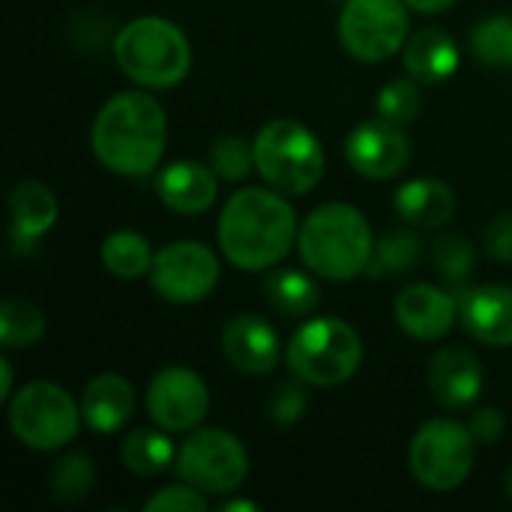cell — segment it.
I'll return each mask as SVG.
<instances>
[{"instance_id": "obj_1", "label": "cell", "mask_w": 512, "mask_h": 512, "mask_svg": "<svg viewBox=\"0 0 512 512\" xmlns=\"http://www.w3.org/2000/svg\"><path fill=\"white\" fill-rule=\"evenodd\" d=\"M297 234L300 225L294 207L270 186H246L234 192L225 201L216 225L222 255L249 273L273 270L279 261H285Z\"/></svg>"}, {"instance_id": "obj_37", "label": "cell", "mask_w": 512, "mask_h": 512, "mask_svg": "<svg viewBox=\"0 0 512 512\" xmlns=\"http://www.w3.org/2000/svg\"><path fill=\"white\" fill-rule=\"evenodd\" d=\"M408 3V9H414V12H420V15H441V12H447L456 0H405Z\"/></svg>"}, {"instance_id": "obj_17", "label": "cell", "mask_w": 512, "mask_h": 512, "mask_svg": "<svg viewBox=\"0 0 512 512\" xmlns=\"http://www.w3.org/2000/svg\"><path fill=\"white\" fill-rule=\"evenodd\" d=\"M222 351H225V360L237 372L255 375V378L270 375L282 360V345H279L276 330L261 315H252V312L234 315L225 324Z\"/></svg>"}, {"instance_id": "obj_20", "label": "cell", "mask_w": 512, "mask_h": 512, "mask_svg": "<svg viewBox=\"0 0 512 512\" xmlns=\"http://www.w3.org/2000/svg\"><path fill=\"white\" fill-rule=\"evenodd\" d=\"M396 216L417 231H438L456 216V192L438 177H417L396 189Z\"/></svg>"}, {"instance_id": "obj_31", "label": "cell", "mask_w": 512, "mask_h": 512, "mask_svg": "<svg viewBox=\"0 0 512 512\" xmlns=\"http://www.w3.org/2000/svg\"><path fill=\"white\" fill-rule=\"evenodd\" d=\"M210 168L219 174V180L240 183L252 171H258L255 168V147L240 135H225L210 147Z\"/></svg>"}, {"instance_id": "obj_7", "label": "cell", "mask_w": 512, "mask_h": 512, "mask_svg": "<svg viewBox=\"0 0 512 512\" xmlns=\"http://www.w3.org/2000/svg\"><path fill=\"white\" fill-rule=\"evenodd\" d=\"M81 423V405L51 381H33L9 399V429L36 453L63 450L75 441Z\"/></svg>"}, {"instance_id": "obj_25", "label": "cell", "mask_w": 512, "mask_h": 512, "mask_svg": "<svg viewBox=\"0 0 512 512\" xmlns=\"http://www.w3.org/2000/svg\"><path fill=\"white\" fill-rule=\"evenodd\" d=\"M120 462L135 477H156L177 462V450L165 432L135 429L120 441Z\"/></svg>"}, {"instance_id": "obj_14", "label": "cell", "mask_w": 512, "mask_h": 512, "mask_svg": "<svg viewBox=\"0 0 512 512\" xmlns=\"http://www.w3.org/2000/svg\"><path fill=\"white\" fill-rule=\"evenodd\" d=\"M426 384L438 405H444L447 411H465L483 393V363L474 351L462 345H444L429 360Z\"/></svg>"}, {"instance_id": "obj_23", "label": "cell", "mask_w": 512, "mask_h": 512, "mask_svg": "<svg viewBox=\"0 0 512 512\" xmlns=\"http://www.w3.org/2000/svg\"><path fill=\"white\" fill-rule=\"evenodd\" d=\"M264 297L267 303L285 318H306L321 303L318 282L294 267H276L264 276Z\"/></svg>"}, {"instance_id": "obj_38", "label": "cell", "mask_w": 512, "mask_h": 512, "mask_svg": "<svg viewBox=\"0 0 512 512\" xmlns=\"http://www.w3.org/2000/svg\"><path fill=\"white\" fill-rule=\"evenodd\" d=\"M12 396V366L6 357H0V402Z\"/></svg>"}, {"instance_id": "obj_26", "label": "cell", "mask_w": 512, "mask_h": 512, "mask_svg": "<svg viewBox=\"0 0 512 512\" xmlns=\"http://www.w3.org/2000/svg\"><path fill=\"white\" fill-rule=\"evenodd\" d=\"M102 264L117 279H141L150 276L153 267V249L144 234L138 231H114L102 243Z\"/></svg>"}, {"instance_id": "obj_34", "label": "cell", "mask_w": 512, "mask_h": 512, "mask_svg": "<svg viewBox=\"0 0 512 512\" xmlns=\"http://www.w3.org/2000/svg\"><path fill=\"white\" fill-rule=\"evenodd\" d=\"M207 507V495L186 480L177 486H165L150 501H144L147 512H204Z\"/></svg>"}, {"instance_id": "obj_9", "label": "cell", "mask_w": 512, "mask_h": 512, "mask_svg": "<svg viewBox=\"0 0 512 512\" xmlns=\"http://www.w3.org/2000/svg\"><path fill=\"white\" fill-rule=\"evenodd\" d=\"M174 471L204 495H234L249 477V453L225 429H198L180 444Z\"/></svg>"}, {"instance_id": "obj_5", "label": "cell", "mask_w": 512, "mask_h": 512, "mask_svg": "<svg viewBox=\"0 0 512 512\" xmlns=\"http://www.w3.org/2000/svg\"><path fill=\"white\" fill-rule=\"evenodd\" d=\"M255 168L264 183L282 195H306L324 177V147L318 135L297 120H270L258 129Z\"/></svg>"}, {"instance_id": "obj_16", "label": "cell", "mask_w": 512, "mask_h": 512, "mask_svg": "<svg viewBox=\"0 0 512 512\" xmlns=\"http://www.w3.org/2000/svg\"><path fill=\"white\" fill-rule=\"evenodd\" d=\"M459 324L471 339L489 348H512V288L477 285L456 294Z\"/></svg>"}, {"instance_id": "obj_15", "label": "cell", "mask_w": 512, "mask_h": 512, "mask_svg": "<svg viewBox=\"0 0 512 512\" xmlns=\"http://www.w3.org/2000/svg\"><path fill=\"white\" fill-rule=\"evenodd\" d=\"M396 324L402 333L420 339V342H438L444 339L459 318V300L456 294L429 285V282H414L396 297Z\"/></svg>"}, {"instance_id": "obj_4", "label": "cell", "mask_w": 512, "mask_h": 512, "mask_svg": "<svg viewBox=\"0 0 512 512\" xmlns=\"http://www.w3.org/2000/svg\"><path fill=\"white\" fill-rule=\"evenodd\" d=\"M114 60L138 87L171 90L192 69V45L174 21L141 15L114 36Z\"/></svg>"}, {"instance_id": "obj_30", "label": "cell", "mask_w": 512, "mask_h": 512, "mask_svg": "<svg viewBox=\"0 0 512 512\" xmlns=\"http://www.w3.org/2000/svg\"><path fill=\"white\" fill-rule=\"evenodd\" d=\"M432 261H435L438 273L447 282L462 285L474 273L477 252H474V243L465 234L447 231V234H438L435 237V243H432Z\"/></svg>"}, {"instance_id": "obj_12", "label": "cell", "mask_w": 512, "mask_h": 512, "mask_svg": "<svg viewBox=\"0 0 512 512\" xmlns=\"http://www.w3.org/2000/svg\"><path fill=\"white\" fill-rule=\"evenodd\" d=\"M210 390L189 366H165L147 387V414L165 432H189L204 423Z\"/></svg>"}, {"instance_id": "obj_6", "label": "cell", "mask_w": 512, "mask_h": 512, "mask_svg": "<svg viewBox=\"0 0 512 512\" xmlns=\"http://www.w3.org/2000/svg\"><path fill=\"white\" fill-rule=\"evenodd\" d=\"M363 366V339L342 318H312L288 342V369L309 387H339Z\"/></svg>"}, {"instance_id": "obj_3", "label": "cell", "mask_w": 512, "mask_h": 512, "mask_svg": "<svg viewBox=\"0 0 512 512\" xmlns=\"http://www.w3.org/2000/svg\"><path fill=\"white\" fill-rule=\"evenodd\" d=\"M297 249L303 264L330 282H351L360 273H366L375 237L369 228V219L345 204V201H330L315 207L297 234Z\"/></svg>"}, {"instance_id": "obj_40", "label": "cell", "mask_w": 512, "mask_h": 512, "mask_svg": "<svg viewBox=\"0 0 512 512\" xmlns=\"http://www.w3.org/2000/svg\"><path fill=\"white\" fill-rule=\"evenodd\" d=\"M504 489H507V498L512 501V465L510 471H507V477H504Z\"/></svg>"}, {"instance_id": "obj_22", "label": "cell", "mask_w": 512, "mask_h": 512, "mask_svg": "<svg viewBox=\"0 0 512 512\" xmlns=\"http://www.w3.org/2000/svg\"><path fill=\"white\" fill-rule=\"evenodd\" d=\"M408 75L420 84H444L459 69V45L444 27H423L402 48Z\"/></svg>"}, {"instance_id": "obj_10", "label": "cell", "mask_w": 512, "mask_h": 512, "mask_svg": "<svg viewBox=\"0 0 512 512\" xmlns=\"http://www.w3.org/2000/svg\"><path fill=\"white\" fill-rule=\"evenodd\" d=\"M405 0H345L339 15V42L360 63H384L408 42Z\"/></svg>"}, {"instance_id": "obj_21", "label": "cell", "mask_w": 512, "mask_h": 512, "mask_svg": "<svg viewBox=\"0 0 512 512\" xmlns=\"http://www.w3.org/2000/svg\"><path fill=\"white\" fill-rule=\"evenodd\" d=\"M132 411H135V390L123 375L114 372L96 375L81 393V417L90 432L111 435L120 426H126Z\"/></svg>"}, {"instance_id": "obj_35", "label": "cell", "mask_w": 512, "mask_h": 512, "mask_svg": "<svg viewBox=\"0 0 512 512\" xmlns=\"http://www.w3.org/2000/svg\"><path fill=\"white\" fill-rule=\"evenodd\" d=\"M486 255L498 264H512V210L498 213L483 234Z\"/></svg>"}, {"instance_id": "obj_29", "label": "cell", "mask_w": 512, "mask_h": 512, "mask_svg": "<svg viewBox=\"0 0 512 512\" xmlns=\"http://www.w3.org/2000/svg\"><path fill=\"white\" fill-rule=\"evenodd\" d=\"M471 54L495 69L512 66V18L510 15H492L471 27L468 36Z\"/></svg>"}, {"instance_id": "obj_36", "label": "cell", "mask_w": 512, "mask_h": 512, "mask_svg": "<svg viewBox=\"0 0 512 512\" xmlns=\"http://www.w3.org/2000/svg\"><path fill=\"white\" fill-rule=\"evenodd\" d=\"M468 429H471V435H474V441H477V444L492 447V444H498V438L504 435V429H507V417H504L498 408H480V411H474V417H471Z\"/></svg>"}, {"instance_id": "obj_11", "label": "cell", "mask_w": 512, "mask_h": 512, "mask_svg": "<svg viewBox=\"0 0 512 512\" xmlns=\"http://www.w3.org/2000/svg\"><path fill=\"white\" fill-rule=\"evenodd\" d=\"M219 273V258L210 246L198 240H177L153 255L150 285L162 300L189 306L213 294Z\"/></svg>"}, {"instance_id": "obj_41", "label": "cell", "mask_w": 512, "mask_h": 512, "mask_svg": "<svg viewBox=\"0 0 512 512\" xmlns=\"http://www.w3.org/2000/svg\"><path fill=\"white\" fill-rule=\"evenodd\" d=\"M342 3H345V0H342Z\"/></svg>"}, {"instance_id": "obj_28", "label": "cell", "mask_w": 512, "mask_h": 512, "mask_svg": "<svg viewBox=\"0 0 512 512\" xmlns=\"http://www.w3.org/2000/svg\"><path fill=\"white\" fill-rule=\"evenodd\" d=\"M93 483H96L93 459L87 453H81V450H72V453L60 456L51 465V474H48V489L60 504L84 501L93 492Z\"/></svg>"}, {"instance_id": "obj_18", "label": "cell", "mask_w": 512, "mask_h": 512, "mask_svg": "<svg viewBox=\"0 0 512 512\" xmlns=\"http://www.w3.org/2000/svg\"><path fill=\"white\" fill-rule=\"evenodd\" d=\"M219 174L210 165L201 162H171L156 177V195L159 201L180 213V216H198L207 213L219 198Z\"/></svg>"}, {"instance_id": "obj_19", "label": "cell", "mask_w": 512, "mask_h": 512, "mask_svg": "<svg viewBox=\"0 0 512 512\" xmlns=\"http://www.w3.org/2000/svg\"><path fill=\"white\" fill-rule=\"evenodd\" d=\"M57 198L54 192L39 183V180H18L9 192V234H12V249L33 252L42 234H48L57 222Z\"/></svg>"}, {"instance_id": "obj_8", "label": "cell", "mask_w": 512, "mask_h": 512, "mask_svg": "<svg viewBox=\"0 0 512 512\" xmlns=\"http://www.w3.org/2000/svg\"><path fill=\"white\" fill-rule=\"evenodd\" d=\"M477 441L468 426L456 420H429L423 423L408 447V468L414 480L429 492L459 489L474 468Z\"/></svg>"}, {"instance_id": "obj_32", "label": "cell", "mask_w": 512, "mask_h": 512, "mask_svg": "<svg viewBox=\"0 0 512 512\" xmlns=\"http://www.w3.org/2000/svg\"><path fill=\"white\" fill-rule=\"evenodd\" d=\"M420 81L414 78H399V81H390L387 87H381L378 99H375V111L378 117L390 120V123H399V126H408L417 120L420 114V105H423V96H420Z\"/></svg>"}, {"instance_id": "obj_13", "label": "cell", "mask_w": 512, "mask_h": 512, "mask_svg": "<svg viewBox=\"0 0 512 512\" xmlns=\"http://www.w3.org/2000/svg\"><path fill=\"white\" fill-rule=\"evenodd\" d=\"M345 159L366 180H393L411 162V138L399 123L375 117L351 129L345 138Z\"/></svg>"}, {"instance_id": "obj_33", "label": "cell", "mask_w": 512, "mask_h": 512, "mask_svg": "<svg viewBox=\"0 0 512 512\" xmlns=\"http://www.w3.org/2000/svg\"><path fill=\"white\" fill-rule=\"evenodd\" d=\"M309 408V393L303 384H291V381H282L270 390L267 402H264V414L273 426H297L303 420Z\"/></svg>"}, {"instance_id": "obj_2", "label": "cell", "mask_w": 512, "mask_h": 512, "mask_svg": "<svg viewBox=\"0 0 512 512\" xmlns=\"http://www.w3.org/2000/svg\"><path fill=\"white\" fill-rule=\"evenodd\" d=\"M90 147L108 171L147 177L168 147V114L144 90L114 93L93 117Z\"/></svg>"}, {"instance_id": "obj_39", "label": "cell", "mask_w": 512, "mask_h": 512, "mask_svg": "<svg viewBox=\"0 0 512 512\" xmlns=\"http://www.w3.org/2000/svg\"><path fill=\"white\" fill-rule=\"evenodd\" d=\"M222 510L225 512H255L258 510V504H252V501H228V504H222Z\"/></svg>"}, {"instance_id": "obj_24", "label": "cell", "mask_w": 512, "mask_h": 512, "mask_svg": "<svg viewBox=\"0 0 512 512\" xmlns=\"http://www.w3.org/2000/svg\"><path fill=\"white\" fill-rule=\"evenodd\" d=\"M420 255H423V240H420L417 228L402 222V228H393L381 240H375L366 276L369 279L402 276V273H408V270H414L420 264Z\"/></svg>"}, {"instance_id": "obj_27", "label": "cell", "mask_w": 512, "mask_h": 512, "mask_svg": "<svg viewBox=\"0 0 512 512\" xmlns=\"http://www.w3.org/2000/svg\"><path fill=\"white\" fill-rule=\"evenodd\" d=\"M48 330L45 312L21 297H9L0 306V345L6 351H21L33 348Z\"/></svg>"}]
</instances>
